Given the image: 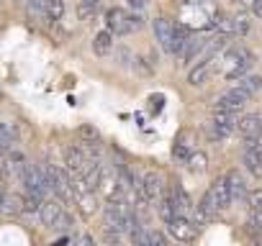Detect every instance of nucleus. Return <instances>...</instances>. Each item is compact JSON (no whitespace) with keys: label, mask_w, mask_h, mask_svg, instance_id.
Returning <instances> with one entry per match:
<instances>
[{"label":"nucleus","mask_w":262,"mask_h":246,"mask_svg":"<svg viewBox=\"0 0 262 246\" xmlns=\"http://www.w3.org/2000/svg\"><path fill=\"white\" fill-rule=\"evenodd\" d=\"M234 203H231V192H229V182H226V175H221V177H216L211 185H208V190L203 192V198H201V203H198V208L208 215V218H216L219 213H224V210H229Z\"/></svg>","instance_id":"f257e3e1"},{"label":"nucleus","mask_w":262,"mask_h":246,"mask_svg":"<svg viewBox=\"0 0 262 246\" xmlns=\"http://www.w3.org/2000/svg\"><path fill=\"white\" fill-rule=\"evenodd\" d=\"M252 64H254V54H252L249 49H244V46H231V49H226L224 57H221V62H219L221 75H224L226 80H234V82L242 80V77H247L249 69H252Z\"/></svg>","instance_id":"f03ea898"},{"label":"nucleus","mask_w":262,"mask_h":246,"mask_svg":"<svg viewBox=\"0 0 262 246\" xmlns=\"http://www.w3.org/2000/svg\"><path fill=\"white\" fill-rule=\"evenodd\" d=\"M236 126H239V113L211 110V118L206 123V136L211 141H226L231 134H236Z\"/></svg>","instance_id":"7ed1b4c3"},{"label":"nucleus","mask_w":262,"mask_h":246,"mask_svg":"<svg viewBox=\"0 0 262 246\" xmlns=\"http://www.w3.org/2000/svg\"><path fill=\"white\" fill-rule=\"evenodd\" d=\"M144 26V18L137 13H126L123 8H111L105 13V31H111L113 36H128Z\"/></svg>","instance_id":"20e7f679"},{"label":"nucleus","mask_w":262,"mask_h":246,"mask_svg":"<svg viewBox=\"0 0 262 246\" xmlns=\"http://www.w3.org/2000/svg\"><path fill=\"white\" fill-rule=\"evenodd\" d=\"M44 175H47V182H49V190L54 198H59L64 205L75 203V192H72V180H70V172L64 167H57V164H47L44 167Z\"/></svg>","instance_id":"39448f33"},{"label":"nucleus","mask_w":262,"mask_h":246,"mask_svg":"<svg viewBox=\"0 0 262 246\" xmlns=\"http://www.w3.org/2000/svg\"><path fill=\"white\" fill-rule=\"evenodd\" d=\"M41 223L49 226V228H59V231H67L72 226V215L67 213V205L59 200V198H47L41 203V213H39Z\"/></svg>","instance_id":"423d86ee"},{"label":"nucleus","mask_w":262,"mask_h":246,"mask_svg":"<svg viewBox=\"0 0 262 246\" xmlns=\"http://www.w3.org/2000/svg\"><path fill=\"white\" fill-rule=\"evenodd\" d=\"M105 203L121 200V182H118V167L111 162H100V177H98V190Z\"/></svg>","instance_id":"0eeeda50"},{"label":"nucleus","mask_w":262,"mask_h":246,"mask_svg":"<svg viewBox=\"0 0 262 246\" xmlns=\"http://www.w3.org/2000/svg\"><path fill=\"white\" fill-rule=\"evenodd\" d=\"M24 192L26 195H36L41 200L52 198V190H49V182H47V175L39 164H29L26 167V175H24Z\"/></svg>","instance_id":"6e6552de"},{"label":"nucleus","mask_w":262,"mask_h":246,"mask_svg":"<svg viewBox=\"0 0 262 246\" xmlns=\"http://www.w3.org/2000/svg\"><path fill=\"white\" fill-rule=\"evenodd\" d=\"M165 192H167V185H165V177L160 172L149 169L142 175V200L147 205H157L165 198Z\"/></svg>","instance_id":"1a4fd4ad"},{"label":"nucleus","mask_w":262,"mask_h":246,"mask_svg":"<svg viewBox=\"0 0 262 246\" xmlns=\"http://www.w3.org/2000/svg\"><path fill=\"white\" fill-rule=\"evenodd\" d=\"M252 97L244 92V90H239V87H229L226 92H221L219 97H216V103H213V108L211 110H224V113H242L244 108H247V103H249Z\"/></svg>","instance_id":"9d476101"},{"label":"nucleus","mask_w":262,"mask_h":246,"mask_svg":"<svg viewBox=\"0 0 262 246\" xmlns=\"http://www.w3.org/2000/svg\"><path fill=\"white\" fill-rule=\"evenodd\" d=\"M167 226V233L178 241V243H193L195 238H198V228L193 226V220H188V218H183V215H175L170 223H165Z\"/></svg>","instance_id":"9b49d317"},{"label":"nucleus","mask_w":262,"mask_h":246,"mask_svg":"<svg viewBox=\"0 0 262 246\" xmlns=\"http://www.w3.org/2000/svg\"><path fill=\"white\" fill-rule=\"evenodd\" d=\"M206 46H208V36L206 34H190V39H188V44H185V49L180 54L183 64H190V67L198 64L203 59V54H206Z\"/></svg>","instance_id":"f8f14e48"},{"label":"nucleus","mask_w":262,"mask_h":246,"mask_svg":"<svg viewBox=\"0 0 262 246\" xmlns=\"http://www.w3.org/2000/svg\"><path fill=\"white\" fill-rule=\"evenodd\" d=\"M236 134L242 136V141H257L259 134H262V113L254 110V113L242 115L239 126H236Z\"/></svg>","instance_id":"ddd939ff"},{"label":"nucleus","mask_w":262,"mask_h":246,"mask_svg":"<svg viewBox=\"0 0 262 246\" xmlns=\"http://www.w3.org/2000/svg\"><path fill=\"white\" fill-rule=\"evenodd\" d=\"M170 195H172V203H175V210H178V215H183V218H193V213H195V203H193V198L188 195V190L180 185V182H172L170 185Z\"/></svg>","instance_id":"4468645a"},{"label":"nucleus","mask_w":262,"mask_h":246,"mask_svg":"<svg viewBox=\"0 0 262 246\" xmlns=\"http://www.w3.org/2000/svg\"><path fill=\"white\" fill-rule=\"evenodd\" d=\"M193 141H195L193 131H180V134L175 136V144H172V152H170V154H172V159H175L178 164H188L190 154L195 152Z\"/></svg>","instance_id":"2eb2a0df"},{"label":"nucleus","mask_w":262,"mask_h":246,"mask_svg":"<svg viewBox=\"0 0 262 246\" xmlns=\"http://www.w3.org/2000/svg\"><path fill=\"white\" fill-rule=\"evenodd\" d=\"M152 29H155V36H157L160 46H162L167 54H172V41H175V23H172L170 18H165V16H157V18H155V23H152Z\"/></svg>","instance_id":"dca6fc26"},{"label":"nucleus","mask_w":262,"mask_h":246,"mask_svg":"<svg viewBox=\"0 0 262 246\" xmlns=\"http://www.w3.org/2000/svg\"><path fill=\"white\" fill-rule=\"evenodd\" d=\"M226 182H229V192H231V203H244L247 195H249V185H247V177L239 172V169H229L226 172Z\"/></svg>","instance_id":"f3484780"},{"label":"nucleus","mask_w":262,"mask_h":246,"mask_svg":"<svg viewBox=\"0 0 262 246\" xmlns=\"http://www.w3.org/2000/svg\"><path fill=\"white\" fill-rule=\"evenodd\" d=\"M18 141V126L16 123H0V164L6 162V157L11 154V149H16Z\"/></svg>","instance_id":"a211bd4d"},{"label":"nucleus","mask_w":262,"mask_h":246,"mask_svg":"<svg viewBox=\"0 0 262 246\" xmlns=\"http://www.w3.org/2000/svg\"><path fill=\"white\" fill-rule=\"evenodd\" d=\"M211 72H213V62H198V64H193L188 69V85L190 87H203L208 82Z\"/></svg>","instance_id":"6ab92c4d"},{"label":"nucleus","mask_w":262,"mask_h":246,"mask_svg":"<svg viewBox=\"0 0 262 246\" xmlns=\"http://www.w3.org/2000/svg\"><path fill=\"white\" fill-rule=\"evenodd\" d=\"M26 18L34 26L47 23L49 21V16H47V0H26Z\"/></svg>","instance_id":"aec40b11"},{"label":"nucleus","mask_w":262,"mask_h":246,"mask_svg":"<svg viewBox=\"0 0 262 246\" xmlns=\"http://www.w3.org/2000/svg\"><path fill=\"white\" fill-rule=\"evenodd\" d=\"M93 52L98 57H108L113 52V34L111 31H98L93 39Z\"/></svg>","instance_id":"412c9836"},{"label":"nucleus","mask_w":262,"mask_h":246,"mask_svg":"<svg viewBox=\"0 0 262 246\" xmlns=\"http://www.w3.org/2000/svg\"><path fill=\"white\" fill-rule=\"evenodd\" d=\"M234 87H239V90H244L249 97H254L257 92H262V75H252V72H249L247 77L236 80Z\"/></svg>","instance_id":"4be33fe9"},{"label":"nucleus","mask_w":262,"mask_h":246,"mask_svg":"<svg viewBox=\"0 0 262 246\" xmlns=\"http://www.w3.org/2000/svg\"><path fill=\"white\" fill-rule=\"evenodd\" d=\"M0 210H3V213H8V215H18V213H24V195L6 192V198H3V205H0Z\"/></svg>","instance_id":"5701e85b"},{"label":"nucleus","mask_w":262,"mask_h":246,"mask_svg":"<svg viewBox=\"0 0 262 246\" xmlns=\"http://www.w3.org/2000/svg\"><path fill=\"white\" fill-rule=\"evenodd\" d=\"M188 172H193V175H203L206 169H208V157H206V152H193L190 154V159H188Z\"/></svg>","instance_id":"b1692460"},{"label":"nucleus","mask_w":262,"mask_h":246,"mask_svg":"<svg viewBox=\"0 0 262 246\" xmlns=\"http://www.w3.org/2000/svg\"><path fill=\"white\" fill-rule=\"evenodd\" d=\"M47 16H49V21H62L64 0H47Z\"/></svg>","instance_id":"393cba45"},{"label":"nucleus","mask_w":262,"mask_h":246,"mask_svg":"<svg viewBox=\"0 0 262 246\" xmlns=\"http://www.w3.org/2000/svg\"><path fill=\"white\" fill-rule=\"evenodd\" d=\"M247 231H249L252 236H259V233H262V213H259V210H249Z\"/></svg>","instance_id":"a878e982"},{"label":"nucleus","mask_w":262,"mask_h":246,"mask_svg":"<svg viewBox=\"0 0 262 246\" xmlns=\"http://www.w3.org/2000/svg\"><path fill=\"white\" fill-rule=\"evenodd\" d=\"M244 203H247L249 210H259V213H262V187H252Z\"/></svg>","instance_id":"bb28decb"},{"label":"nucleus","mask_w":262,"mask_h":246,"mask_svg":"<svg viewBox=\"0 0 262 246\" xmlns=\"http://www.w3.org/2000/svg\"><path fill=\"white\" fill-rule=\"evenodd\" d=\"M80 136H82L88 144H98V139H100V136H98V131H95V129H90V126H80Z\"/></svg>","instance_id":"cd10ccee"},{"label":"nucleus","mask_w":262,"mask_h":246,"mask_svg":"<svg viewBox=\"0 0 262 246\" xmlns=\"http://www.w3.org/2000/svg\"><path fill=\"white\" fill-rule=\"evenodd\" d=\"M249 29H252V23L247 21V16H236V18H234V31H236V34H247Z\"/></svg>","instance_id":"c85d7f7f"},{"label":"nucleus","mask_w":262,"mask_h":246,"mask_svg":"<svg viewBox=\"0 0 262 246\" xmlns=\"http://www.w3.org/2000/svg\"><path fill=\"white\" fill-rule=\"evenodd\" d=\"M77 16H80V21H90V18L95 16V8H93V6L80 3V6H77Z\"/></svg>","instance_id":"c756f323"},{"label":"nucleus","mask_w":262,"mask_h":246,"mask_svg":"<svg viewBox=\"0 0 262 246\" xmlns=\"http://www.w3.org/2000/svg\"><path fill=\"white\" fill-rule=\"evenodd\" d=\"M149 246H170V243H167V238H165L162 231H152V241H149Z\"/></svg>","instance_id":"7c9ffc66"},{"label":"nucleus","mask_w":262,"mask_h":246,"mask_svg":"<svg viewBox=\"0 0 262 246\" xmlns=\"http://www.w3.org/2000/svg\"><path fill=\"white\" fill-rule=\"evenodd\" d=\"M75 246H95V238H93L90 233H82V236L75 241Z\"/></svg>","instance_id":"2f4dec72"},{"label":"nucleus","mask_w":262,"mask_h":246,"mask_svg":"<svg viewBox=\"0 0 262 246\" xmlns=\"http://www.w3.org/2000/svg\"><path fill=\"white\" fill-rule=\"evenodd\" d=\"M126 3L134 8V11H144V8L149 6V0H126Z\"/></svg>","instance_id":"473e14b6"},{"label":"nucleus","mask_w":262,"mask_h":246,"mask_svg":"<svg viewBox=\"0 0 262 246\" xmlns=\"http://www.w3.org/2000/svg\"><path fill=\"white\" fill-rule=\"evenodd\" d=\"M252 16L262 18V0H252Z\"/></svg>","instance_id":"72a5a7b5"},{"label":"nucleus","mask_w":262,"mask_h":246,"mask_svg":"<svg viewBox=\"0 0 262 246\" xmlns=\"http://www.w3.org/2000/svg\"><path fill=\"white\" fill-rule=\"evenodd\" d=\"M3 198H6V187H3V177H0V205H3Z\"/></svg>","instance_id":"f704fd0d"},{"label":"nucleus","mask_w":262,"mask_h":246,"mask_svg":"<svg viewBox=\"0 0 262 246\" xmlns=\"http://www.w3.org/2000/svg\"><path fill=\"white\" fill-rule=\"evenodd\" d=\"M80 3H85V6H93V8H98V3H100V0H80Z\"/></svg>","instance_id":"c9c22d12"},{"label":"nucleus","mask_w":262,"mask_h":246,"mask_svg":"<svg viewBox=\"0 0 262 246\" xmlns=\"http://www.w3.org/2000/svg\"><path fill=\"white\" fill-rule=\"evenodd\" d=\"M52 246H67V238H59L57 243H52Z\"/></svg>","instance_id":"e433bc0d"},{"label":"nucleus","mask_w":262,"mask_h":246,"mask_svg":"<svg viewBox=\"0 0 262 246\" xmlns=\"http://www.w3.org/2000/svg\"><path fill=\"white\" fill-rule=\"evenodd\" d=\"M0 97H3V87H0Z\"/></svg>","instance_id":"4c0bfd02"},{"label":"nucleus","mask_w":262,"mask_h":246,"mask_svg":"<svg viewBox=\"0 0 262 246\" xmlns=\"http://www.w3.org/2000/svg\"><path fill=\"white\" fill-rule=\"evenodd\" d=\"M18 3H24V0H18Z\"/></svg>","instance_id":"58836bf2"}]
</instances>
